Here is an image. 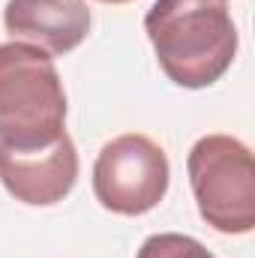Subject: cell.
<instances>
[{
    "mask_svg": "<svg viewBox=\"0 0 255 258\" xmlns=\"http://www.w3.org/2000/svg\"><path fill=\"white\" fill-rule=\"evenodd\" d=\"M144 33L159 69L186 90L216 84L231 69L240 42L225 0H153Z\"/></svg>",
    "mask_w": 255,
    "mask_h": 258,
    "instance_id": "1",
    "label": "cell"
},
{
    "mask_svg": "<svg viewBox=\"0 0 255 258\" xmlns=\"http://www.w3.org/2000/svg\"><path fill=\"white\" fill-rule=\"evenodd\" d=\"M66 111L54 57L30 42H0V147H51L66 135Z\"/></svg>",
    "mask_w": 255,
    "mask_h": 258,
    "instance_id": "2",
    "label": "cell"
},
{
    "mask_svg": "<svg viewBox=\"0 0 255 258\" xmlns=\"http://www.w3.org/2000/svg\"><path fill=\"white\" fill-rule=\"evenodd\" d=\"M186 174L201 219L219 234L255 228L252 150L234 135H201L186 156Z\"/></svg>",
    "mask_w": 255,
    "mask_h": 258,
    "instance_id": "3",
    "label": "cell"
},
{
    "mask_svg": "<svg viewBox=\"0 0 255 258\" xmlns=\"http://www.w3.org/2000/svg\"><path fill=\"white\" fill-rule=\"evenodd\" d=\"M168 183L171 165L165 150L141 132L111 138L93 162V195L117 216L150 213L165 198Z\"/></svg>",
    "mask_w": 255,
    "mask_h": 258,
    "instance_id": "4",
    "label": "cell"
},
{
    "mask_svg": "<svg viewBox=\"0 0 255 258\" xmlns=\"http://www.w3.org/2000/svg\"><path fill=\"white\" fill-rule=\"evenodd\" d=\"M75 180H78V150L69 132L42 150L0 147V183L21 204L51 207L75 189Z\"/></svg>",
    "mask_w": 255,
    "mask_h": 258,
    "instance_id": "5",
    "label": "cell"
},
{
    "mask_svg": "<svg viewBox=\"0 0 255 258\" xmlns=\"http://www.w3.org/2000/svg\"><path fill=\"white\" fill-rule=\"evenodd\" d=\"M90 24L93 18L84 0H6L3 9L6 33L51 57L75 51L87 39Z\"/></svg>",
    "mask_w": 255,
    "mask_h": 258,
    "instance_id": "6",
    "label": "cell"
},
{
    "mask_svg": "<svg viewBox=\"0 0 255 258\" xmlns=\"http://www.w3.org/2000/svg\"><path fill=\"white\" fill-rule=\"evenodd\" d=\"M135 258H216L201 240H195L189 234H177V231H162V234H150Z\"/></svg>",
    "mask_w": 255,
    "mask_h": 258,
    "instance_id": "7",
    "label": "cell"
},
{
    "mask_svg": "<svg viewBox=\"0 0 255 258\" xmlns=\"http://www.w3.org/2000/svg\"><path fill=\"white\" fill-rule=\"evenodd\" d=\"M99 3H129V0H99Z\"/></svg>",
    "mask_w": 255,
    "mask_h": 258,
    "instance_id": "8",
    "label": "cell"
}]
</instances>
